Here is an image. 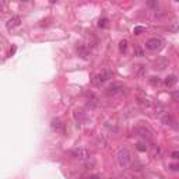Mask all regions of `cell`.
<instances>
[{"label": "cell", "mask_w": 179, "mask_h": 179, "mask_svg": "<svg viewBox=\"0 0 179 179\" xmlns=\"http://www.w3.org/2000/svg\"><path fill=\"white\" fill-rule=\"evenodd\" d=\"M136 76L137 77H143V76H146V66H137V70H136Z\"/></svg>", "instance_id": "4fadbf2b"}, {"label": "cell", "mask_w": 179, "mask_h": 179, "mask_svg": "<svg viewBox=\"0 0 179 179\" xmlns=\"http://www.w3.org/2000/svg\"><path fill=\"white\" fill-rule=\"evenodd\" d=\"M161 46H162V41L160 38H151V39H148L146 42V48L148 51H157Z\"/></svg>", "instance_id": "5b68a950"}, {"label": "cell", "mask_w": 179, "mask_h": 179, "mask_svg": "<svg viewBox=\"0 0 179 179\" xmlns=\"http://www.w3.org/2000/svg\"><path fill=\"white\" fill-rule=\"evenodd\" d=\"M21 24V18L18 16H14V17H11L9 21L6 22V28L10 31V30H13V28H16V27H18Z\"/></svg>", "instance_id": "8992f818"}, {"label": "cell", "mask_w": 179, "mask_h": 179, "mask_svg": "<svg viewBox=\"0 0 179 179\" xmlns=\"http://www.w3.org/2000/svg\"><path fill=\"white\" fill-rule=\"evenodd\" d=\"M144 27H134V30H133V32H134V35H140L141 32H144Z\"/></svg>", "instance_id": "2e32d148"}, {"label": "cell", "mask_w": 179, "mask_h": 179, "mask_svg": "<svg viewBox=\"0 0 179 179\" xmlns=\"http://www.w3.org/2000/svg\"><path fill=\"white\" fill-rule=\"evenodd\" d=\"M172 158H174V160H178V158H179V153H178V151H174V153H172Z\"/></svg>", "instance_id": "cb8c5ba5"}, {"label": "cell", "mask_w": 179, "mask_h": 179, "mask_svg": "<svg viewBox=\"0 0 179 179\" xmlns=\"http://www.w3.org/2000/svg\"><path fill=\"white\" fill-rule=\"evenodd\" d=\"M150 84H151V85H158V84H160V79H158V77H151V79H150Z\"/></svg>", "instance_id": "d6986e66"}, {"label": "cell", "mask_w": 179, "mask_h": 179, "mask_svg": "<svg viewBox=\"0 0 179 179\" xmlns=\"http://www.w3.org/2000/svg\"><path fill=\"white\" fill-rule=\"evenodd\" d=\"M77 52L80 53V56H81L83 59L88 58V51H87V49H85L83 45H79V46H77Z\"/></svg>", "instance_id": "8fae6325"}, {"label": "cell", "mask_w": 179, "mask_h": 179, "mask_svg": "<svg viewBox=\"0 0 179 179\" xmlns=\"http://www.w3.org/2000/svg\"><path fill=\"white\" fill-rule=\"evenodd\" d=\"M134 55L136 56H143V51L139 45H134Z\"/></svg>", "instance_id": "ac0fdd59"}, {"label": "cell", "mask_w": 179, "mask_h": 179, "mask_svg": "<svg viewBox=\"0 0 179 179\" xmlns=\"http://www.w3.org/2000/svg\"><path fill=\"white\" fill-rule=\"evenodd\" d=\"M71 155H73L76 160H79V161H87V160H90V157H91V153H90L87 148L79 147V148H74L73 151H71Z\"/></svg>", "instance_id": "3957f363"}, {"label": "cell", "mask_w": 179, "mask_h": 179, "mask_svg": "<svg viewBox=\"0 0 179 179\" xmlns=\"http://www.w3.org/2000/svg\"><path fill=\"white\" fill-rule=\"evenodd\" d=\"M137 150H139V151H146V150H147V146H146V144H144V143H137Z\"/></svg>", "instance_id": "e0dca14e"}, {"label": "cell", "mask_w": 179, "mask_h": 179, "mask_svg": "<svg viewBox=\"0 0 179 179\" xmlns=\"http://www.w3.org/2000/svg\"><path fill=\"white\" fill-rule=\"evenodd\" d=\"M155 154H160V148L155 147V146H153V155L155 157Z\"/></svg>", "instance_id": "44dd1931"}, {"label": "cell", "mask_w": 179, "mask_h": 179, "mask_svg": "<svg viewBox=\"0 0 179 179\" xmlns=\"http://www.w3.org/2000/svg\"><path fill=\"white\" fill-rule=\"evenodd\" d=\"M126 49H127V41L126 39H123V41L119 42V51L123 53V52H126Z\"/></svg>", "instance_id": "5bb4252c"}, {"label": "cell", "mask_w": 179, "mask_h": 179, "mask_svg": "<svg viewBox=\"0 0 179 179\" xmlns=\"http://www.w3.org/2000/svg\"><path fill=\"white\" fill-rule=\"evenodd\" d=\"M137 133H140V136H141L143 139H150V136H151V133L148 132L146 127H139V129H137Z\"/></svg>", "instance_id": "30bf717a"}, {"label": "cell", "mask_w": 179, "mask_h": 179, "mask_svg": "<svg viewBox=\"0 0 179 179\" xmlns=\"http://www.w3.org/2000/svg\"><path fill=\"white\" fill-rule=\"evenodd\" d=\"M140 104H141V105H146V106L150 105V102H148V100H146V98H140Z\"/></svg>", "instance_id": "ffe728a7"}, {"label": "cell", "mask_w": 179, "mask_h": 179, "mask_svg": "<svg viewBox=\"0 0 179 179\" xmlns=\"http://www.w3.org/2000/svg\"><path fill=\"white\" fill-rule=\"evenodd\" d=\"M90 179H100L97 175H92V176H90Z\"/></svg>", "instance_id": "484cf974"}, {"label": "cell", "mask_w": 179, "mask_h": 179, "mask_svg": "<svg viewBox=\"0 0 179 179\" xmlns=\"http://www.w3.org/2000/svg\"><path fill=\"white\" fill-rule=\"evenodd\" d=\"M169 168L172 169V171H178L179 165H178V164H172V165H169Z\"/></svg>", "instance_id": "7402d4cb"}, {"label": "cell", "mask_w": 179, "mask_h": 179, "mask_svg": "<svg viewBox=\"0 0 179 179\" xmlns=\"http://www.w3.org/2000/svg\"><path fill=\"white\" fill-rule=\"evenodd\" d=\"M51 126L55 132L58 133H64V125L62 123V121H59V119H53L52 123H51Z\"/></svg>", "instance_id": "52a82bcc"}, {"label": "cell", "mask_w": 179, "mask_h": 179, "mask_svg": "<svg viewBox=\"0 0 179 179\" xmlns=\"http://www.w3.org/2000/svg\"><path fill=\"white\" fill-rule=\"evenodd\" d=\"M125 94V87L119 83H113L112 85H109L106 88V95L108 97H118V95Z\"/></svg>", "instance_id": "277c9868"}, {"label": "cell", "mask_w": 179, "mask_h": 179, "mask_svg": "<svg viewBox=\"0 0 179 179\" xmlns=\"http://www.w3.org/2000/svg\"><path fill=\"white\" fill-rule=\"evenodd\" d=\"M178 97H179V94H178V91H175L174 94H172V100H174V101H178Z\"/></svg>", "instance_id": "603a6c76"}, {"label": "cell", "mask_w": 179, "mask_h": 179, "mask_svg": "<svg viewBox=\"0 0 179 179\" xmlns=\"http://www.w3.org/2000/svg\"><path fill=\"white\" fill-rule=\"evenodd\" d=\"M160 119H161V122H162L164 125H168V126H174L175 125V121L174 118L169 115L168 112H165V113H162V115L160 116Z\"/></svg>", "instance_id": "ba28073f"}, {"label": "cell", "mask_w": 179, "mask_h": 179, "mask_svg": "<svg viewBox=\"0 0 179 179\" xmlns=\"http://www.w3.org/2000/svg\"><path fill=\"white\" fill-rule=\"evenodd\" d=\"M116 161L121 168H127L132 164V154L126 147H122L116 154Z\"/></svg>", "instance_id": "6da1fadb"}, {"label": "cell", "mask_w": 179, "mask_h": 179, "mask_svg": "<svg viewBox=\"0 0 179 179\" xmlns=\"http://www.w3.org/2000/svg\"><path fill=\"white\" fill-rule=\"evenodd\" d=\"M14 52H16V46H14V48H13V49H11V51H10V56H11V55H13V53H14Z\"/></svg>", "instance_id": "d4e9b609"}, {"label": "cell", "mask_w": 179, "mask_h": 179, "mask_svg": "<svg viewBox=\"0 0 179 179\" xmlns=\"http://www.w3.org/2000/svg\"><path fill=\"white\" fill-rule=\"evenodd\" d=\"M106 25H108V20H106V18H100V20H98V27H100V28H105Z\"/></svg>", "instance_id": "9a60e30c"}, {"label": "cell", "mask_w": 179, "mask_h": 179, "mask_svg": "<svg viewBox=\"0 0 179 179\" xmlns=\"http://www.w3.org/2000/svg\"><path fill=\"white\" fill-rule=\"evenodd\" d=\"M176 81H178V79H176L175 74H169V76H167L165 80H164V83H165L167 87H174V85L176 84Z\"/></svg>", "instance_id": "9c48e42d"}, {"label": "cell", "mask_w": 179, "mask_h": 179, "mask_svg": "<svg viewBox=\"0 0 179 179\" xmlns=\"http://www.w3.org/2000/svg\"><path fill=\"white\" fill-rule=\"evenodd\" d=\"M97 104H98L97 98H95L94 95L91 94V100H88V102H87V108H90V109H94L95 106H97Z\"/></svg>", "instance_id": "7c38bea8"}, {"label": "cell", "mask_w": 179, "mask_h": 179, "mask_svg": "<svg viewBox=\"0 0 179 179\" xmlns=\"http://www.w3.org/2000/svg\"><path fill=\"white\" fill-rule=\"evenodd\" d=\"M111 79H112V71H109V70H104V71L98 73L94 77V84L97 85V87H100V85L105 84L106 81H109Z\"/></svg>", "instance_id": "7a4b0ae2"}]
</instances>
